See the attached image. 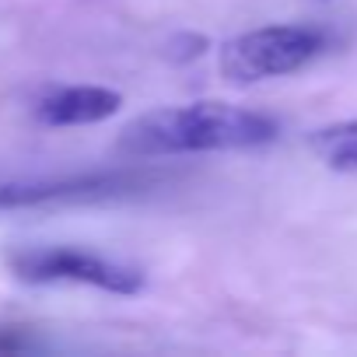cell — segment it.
<instances>
[{
  "instance_id": "1",
  "label": "cell",
  "mask_w": 357,
  "mask_h": 357,
  "mask_svg": "<svg viewBox=\"0 0 357 357\" xmlns=\"http://www.w3.org/2000/svg\"><path fill=\"white\" fill-rule=\"evenodd\" d=\"M277 137H280V123L263 112L225 105V102H193V105L144 112L119 133V151L130 158L249 151V147L273 144Z\"/></svg>"
},
{
  "instance_id": "2",
  "label": "cell",
  "mask_w": 357,
  "mask_h": 357,
  "mask_svg": "<svg viewBox=\"0 0 357 357\" xmlns=\"http://www.w3.org/2000/svg\"><path fill=\"white\" fill-rule=\"evenodd\" d=\"M326 50V32L312 25H270L235 36L221 46L218 67L231 84H256L284 77L312 63Z\"/></svg>"
},
{
  "instance_id": "3",
  "label": "cell",
  "mask_w": 357,
  "mask_h": 357,
  "mask_svg": "<svg viewBox=\"0 0 357 357\" xmlns=\"http://www.w3.org/2000/svg\"><path fill=\"white\" fill-rule=\"evenodd\" d=\"M8 270L25 284H84L109 294H140L144 273L137 266L67 249V245H43V249H18L8 256Z\"/></svg>"
},
{
  "instance_id": "4",
  "label": "cell",
  "mask_w": 357,
  "mask_h": 357,
  "mask_svg": "<svg viewBox=\"0 0 357 357\" xmlns=\"http://www.w3.org/2000/svg\"><path fill=\"white\" fill-rule=\"evenodd\" d=\"M151 183H154L151 172H130V168L84 172L63 178H22V183L0 186V207L22 211V207H56V204H102L140 193Z\"/></svg>"
},
{
  "instance_id": "5",
  "label": "cell",
  "mask_w": 357,
  "mask_h": 357,
  "mask_svg": "<svg viewBox=\"0 0 357 357\" xmlns=\"http://www.w3.org/2000/svg\"><path fill=\"white\" fill-rule=\"evenodd\" d=\"M123 109V95L102 84L56 88L36 105V119L46 126H91Z\"/></svg>"
},
{
  "instance_id": "6",
  "label": "cell",
  "mask_w": 357,
  "mask_h": 357,
  "mask_svg": "<svg viewBox=\"0 0 357 357\" xmlns=\"http://www.w3.org/2000/svg\"><path fill=\"white\" fill-rule=\"evenodd\" d=\"M308 147L322 165H329L336 172H357V119L315 130Z\"/></svg>"
},
{
  "instance_id": "7",
  "label": "cell",
  "mask_w": 357,
  "mask_h": 357,
  "mask_svg": "<svg viewBox=\"0 0 357 357\" xmlns=\"http://www.w3.org/2000/svg\"><path fill=\"white\" fill-rule=\"evenodd\" d=\"M207 39L204 36H193V32H183V36H175L168 46H165V56L172 63H190V60H200L207 53Z\"/></svg>"
},
{
  "instance_id": "8",
  "label": "cell",
  "mask_w": 357,
  "mask_h": 357,
  "mask_svg": "<svg viewBox=\"0 0 357 357\" xmlns=\"http://www.w3.org/2000/svg\"><path fill=\"white\" fill-rule=\"evenodd\" d=\"M25 347H29V340H22L15 333H0V350H25Z\"/></svg>"
}]
</instances>
